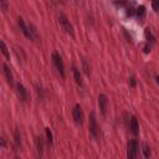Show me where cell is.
Listing matches in <instances>:
<instances>
[{
	"label": "cell",
	"mask_w": 159,
	"mask_h": 159,
	"mask_svg": "<svg viewBox=\"0 0 159 159\" xmlns=\"http://www.w3.org/2000/svg\"><path fill=\"white\" fill-rule=\"evenodd\" d=\"M58 21H60V25H61L62 30L73 37V36H75V34H73V27H72V25L70 24L68 19H67L65 15H60V17H58Z\"/></svg>",
	"instance_id": "1"
},
{
	"label": "cell",
	"mask_w": 159,
	"mask_h": 159,
	"mask_svg": "<svg viewBox=\"0 0 159 159\" xmlns=\"http://www.w3.org/2000/svg\"><path fill=\"white\" fill-rule=\"evenodd\" d=\"M89 133L92 134L93 138H97L98 133H99V128H98V124H97L94 112H91V114H89Z\"/></svg>",
	"instance_id": "2"
},
{
	"label": "cell",
	"mask_w": 159,
	"mask_h": 159,
	"mask_svg": "<svg viewBox=\"0 0 159 159\" xmlns=\"http://www.w3.org/2000/svg\"><path fill=\"white\" fill-rule=\"evenodd\" d=\"M137 153H138V143L135 139H130L127 144V157L129 159H133L137 157Z\"/></svg>",
	"instance_id": "3"
},
{
	"label": "cell",
	"mask_w": 159,
	"mask_h": 159,
	"mask_svg": "<svg viewBox=\"0 0 159 159\" xmlns=\"http://www.w3.org/2000/svg\"><path fill=\"white\" fill-rule=\"evenodd\" d=\"M52 61H53V63H55L56 70L58 71V73H60L62 77H65V66H63V61H62L61 56H60L57 52H53V53H52Z\"/></svg>",
	"instance_id": "4"
},
{
	"label": "cell",
	"mask_w": 159,
	"mask_h": 159,
	"mask_svg": "<svg viewBox=\"0 0 159 159\" xmlns=\"http://www.w3.org/2000/svg\"><path fill=\"white\" fill-rule=\"evenodd\" d=\"M72 114H73V119H75V123L77 125H82L83 124V119H84V116H83V112H82V108L80 107V104H76L73 111H72Z\"/></svg>",
	"instance_id": "5"
},
{
	"label": "cell",
	"mask_w": 159,
	"mask_h": 159,
	"mask_svg": "<svg viewBox=\"0 0 159 159\" xmlns=\"http://www.w3.org/2000/svg\"><path fill=\"white\" fill-rule=\"evenodd\" d=\"M19 26H20V30H21V32L27 37V39H32L34 40V37H32V34H31V30H30V27H27L26 26V24L24 22V20L22 19H19Z\"/></svg>",
	"instance_id": "6"
},
{
	"label": "cell",
	"mask_w": 159,
	"mask_h": 159,
	"mask_svg": "<svg viewBox=\"0 0 159 159\" xmlns=\"http://www.w3.org/2000/svg\"><path fill=\"white\" fill-rule=\"evenodd\" d=\"M16 88H17V93H19V96H20V98L25 102V101H27L29 99V93H27V89L21 84V83H17V86H16Z\"/></svg>",
	"instance_id": "7"
},
{
	"label": "cell",
	"mask_w": 159,
	"mask_h": 159,
	"mask_svg": "<svg viewBox=\"0 0 159 159\" xmlns=\"http://www.w3.org/2000/svg\"><path fill=\"white\" fill-rule=\"evenodd\" d=\"M98 104H99V109L102 112V114H106V109H107V97L104 94H99L98 96Z\"/></svg>",
	"instance_id": "8"
},
{
	"label": "cell",
	"mask_w": 159,
	"mask_h": 159,
	"mask_svg": "<svg viewBox=\"0 0 159 159\" xmlns=\"http://www.w3.org/2000/svg\"><path fill=\"white\" fill-rule=\"evenodd\" d=\"M2 72H4V75H5V77H6V81L10 83V84H12L14 83V78H12V73H11V71H10V68L7 67V65H2Z\"/></svg>",
	"instance_id": "9"
},
{
	"label": "cell",
	"mask_w": 159,
	"mask_h": 159,
	"mask_svg": "<svg viewBox=\"0 0 159 159\" xmlns=\"http://www.w3.org/2000/svg\"><path fill=\"white\" fill-rule=\"evenodd\" d=\"M130 129H132V133L134 135H138L139 134V124H138V120L135 117H132L130 118Z\"/></svg>",
	"instance_id": "10"
},
{
	"label": "cell",
	"mask_w": 159,
	"mask_h": 159,
	"mask_svg": "<svg viewBox=\"0 0 159 159\" xmlns=\"http://www.w3.org/2000/svg\"><path fill=\"white\" fill-rule=\"evenodd\" d=\"M144 36H145V39H147V41H148V43H154L155 42V37L153 36V34H152V31H150V29H145L144 30Z\"/></svg>",
	"instance_id": "11"
},
{
	"label": "cell",
	"mask_w": 159,
	"mask_h": 159,
	"mask_svg": "<svg viewBox=\"0 0 159 159\" xmlns=\"http://www.w3.org/2000/svg\"><path fill=\"white\" fill-rule=\"evenodd\" d=\"M135 12H137V16H138V19H144V16H145V6H143V5H139L138 7H137V10H135Z\"/></svg>",
	"instance_id": "12"
},
{
	"label": "cell",
	"mask_w": 159,
	"mask_h": 159,
	"mask_svg": "<svg viewBox=\"0 0 159 159\" xmlns=\"http://www.w3.org/2000/svg\"><path fill=\"white\" fill-rule=\"evenodd\" d=\"M73 76H75V81H76V83L77 84H82V81H81V76H80V72H78V70L76 68V67H73Z\"/></svg>",
	"instance_id": "13"
},
{
	"label": "cell",
	"mask_w": 159,
	"mask_h": 159,
	"mask_svg": "<svg viewBox=\"0 0 159 159\" xmlns=\"http://www.w3.org/2000/svg\"><path fill=\"white\" fill-rule=\"evenodd\" d=\"M0 47H1V52H2V55L6 57V58H10V55H9V51H7V47L5 46V43H4V41H0Z\"/></svg>",
	"instance_id": "14"
},
{
	"label": "cell",
	"mask_w": 159,
	"mask_h": 159,
	"mask_svg": "<svg viewBox=\"0 0 159 159\" xmlns=\"http://www.w3.org/2000/svg\"><path fill=\"white\" fill-rule=\"evenodd\" d=\"M36 145H37V152H39V154H40V155H42L43 144H42V139H41V137H39V138L36 139Z\"/></svg>",
	"instance_id": "15"
},
{
	"label": "cell",
	"mask_w": 159,
	"mask_h": 159,
	"mask_svg": "<svg viewBox=\"0 0 159 159\" xmlns=\"http://www.w3.org/2000/svg\"><path fill=\"white\" fill-rule=\"evenodd\" d=\"M143 154H144L145 158H149L150 157V148H149V145L147 143L143 144Z\"/></svg>",
	"instance_id": "16"
},
{
	"label": "cell",
	"mask_w": 159,
	"mask_h": 159,
	"mask_svg": "<svg viewBox=\"0 0 159 159\" xmlns=\"http://www.w3.org/2000/svg\"><path fill=\"white\" fill-rule=\"evenodd\" d=\"M45 133H46L48 144H52V143H53V139H52V132L50 130V128H46V129H45Z\"/></svg>",
	"instance_id": "17"
},
{
	"label": "cell",
	"mask_w": 159,
	"mask_h": 159,
	"mask_svg": "<svg viewBox=\"0 0 159 159\" xmlns=\"http://www.w3.org/2000/svg\"><path fill=\"white\" fill-rule=\"evenodd\" d=\"M82 67H83V72H84V75H86V76H89V67H88L86 60H82Z\"/></svg>",
	"instance_id": "18"
},
{
	"label": "cell",
	"mask_w": 159,
	"mask_h": 159,
	"mask_svg": "<svg viewBox=\"0 0 159 159\" xmlns=\"http://www.w3.org/2000/svg\"><path fill=\"white\" fill-rule=\"evenodd\" d=\"M14 137H15V144H16L17 147H20V144H21V139H20V133H19V130H17V129L15 130Z\"/></svg>",
	"instance_id": "19"
},
{
	"label": "cell",
	"mask_w": 159,
	"mask_h": 159,
	"mask_svg": "<svg viewBox=\"0 0 159 159\" xmlns=\"http://www.w3.org/2000/svg\"><path fill=\"white\" fill-rule=\"evenodd\" d=\"M152 6L154 9V11H159V0H152Z\"/></svg>",
	"instance_id": "20"
},
{
	"label": "cell",
	"mask_w": 159,
	"mask_h": 159,
	"mask_svg": "<svg viewBox=\"0 0 159 159\" xmlns=\"http://www.w3.org/2000/svg\"><path fill=\"white\" fill-rule=\"evenodd\" d=\"M0 5H1L2 11L5 12V11L7 10V0H0Z\"/></svg>",
	"instance_id": "21"
},
{
	"label": "cell",
	"mask_w": 159,
	"mask_h": 159,
	"mask_svg": "<svg viewBox=\"0 0 159 159\" xmlns=\"http://www.w3.org/2000/svg\"><path fill=\"white\" fill-rule=\"evenodd\" d=\"M129 84H130V87H134L135 86V78L134 77H130L129 78Z\"/></svg>",
	"instance_id": "22"
},
{
	"label": "cell",
	"mask_w": 159,
	"mask_h": 159,
	"mask_svg": "<svg viewBox=\"0 0 159 159\" xmlns=\"http://www.w3.org/2000/svg\"><path fill=\"white\" fill-rule=\"evenodd\" d=\"M144 52H145V53H148V52H150V46H149V45H147V46H144Z\"/></svg>",
	"instance_id": "23"
},
{
	"label": "cell",
	"mask_w": 159,
	"mask_h": 159,
	"mask_svg": "<svg viewBox=\"0 0 159 159\" xmlns=\"http://www.w3.org/2000/svg\"><path fill=\"white\" fill-rule=\"evenodd\" d=\"M157 82H158V84H159V76L157 77Z\"/></svg>",
	"instance_id": "24"
}]
</instances>
